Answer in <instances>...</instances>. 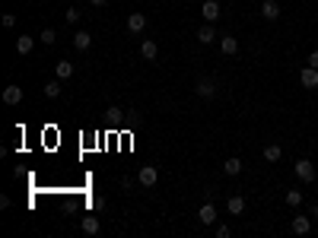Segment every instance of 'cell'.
Returning <instances> with one entry per match:
<instances>
[{"label": "cell", "instance_id": "1", "mask_svg": "<svg viewBox=\"0 0 318 238\" xmlns=\"http://www.w3.org/2000/svg\"><path fill=\"white\" fill-rule=\"evenodd\" d=\"M293 172H296V178H299L302 184H312V181H315V165H312L309 159H296Z\"/></svg>", "mask_w": 318, "mask_h": 238}, {"label": "cell", "instance_id": "2", "mask_svg": "<svg viewBox=\"0 0 318 238\" xmlns=\"http://www.w3.org/2000/svg\"><path fill=\"white\" fill-rule=\"evenodd\" d=\"M194 92L201 95V99H214V95H217V83H214V76H201V80H197V86H194Z\"/></svg>", "mask_w": 318, "mask_h": 238}, {"label": "cell", "instance_id": "3", "mask_svg": "<svg viewBox=\"0 0 318 238\" xmlns=\"http://www.w3.org/2000/svg\"><path fill=\"white\" fill-rule=\"evenodd\" d=\"M137 181H140V187H156V181H159V172L153 169V165H144V169L137 172Z\"/></svg>", "mask_w": 318, "mask_h": 238}, {"label": "cell", "instance_id": "4", "mask_svg": "<svg viewBox=\"0 0 318 238\" xmlns=\"http://www.w3.org/2000/svg\"><path fill=\"white\" fill-rule=\"evenodd\" d=\"M299 83H302L305 89H318V70L305 64V67L299 70Z\"/></svg>", "mask_w": 318, "mask_h": 238}, {"label": "cell", "instance_id": "5", "mask_svg": "<svg viewBox=\"0 0 318 238\" xmlns=\"http://www.w3.org/2000/svg\"><path fill=\"white\" fill-rule=\"evenodd\" d=\"M197 219H201L204 225H214V222H217V207H214V200L201 204V210H197Z\"/></svg>", "mask_w": 318, "mask_h": 238}, {"label": "cell", "instance_id": "6", "mask_svg": "<svg viewBox=\"0 0 318 238\" xmlns=\"http://www.w3.org/2000/svg\"><path fill=\"white\" fill-rule=\"evenodd\" d=\"M80 229H83L86 235H99L102 222H99V213H89V216H83V222H80Z\"/></svg>", "mask_w": 318, "mask_h": 238}, {"label": "cell", "instance_id": "7", "mask_svg": "<svg viewBox=\"0 0 318 238\" xmlns=\"http://www.w3.org/2000/svg\"><path fill=\"white\" fill-rule=\"evenodd\" d=\"M290 229L296 232V235H309V232H312V222H309V216H302V213H299V216H293Z\"/></svg>", "mask_w": 318, "mask_h": 238}, {"label": "cell", "instance_id": "8", "mask_svg": "<svg viewBox=\"0 0 318 238\" xmlns=\"http://www.w3.org/2000/svg\"><path fill=\"white\" fill-rule=\"evenodd\" d=\"M201 16H204L207 22L220 19V4H217V0H204V4H201Z\"/></svg>", "mask_w": 318, "mask_h": 238}, {"label": "cell", "instance_id": "9", "mask_svg": "<svg viewBox=\"0 0 318 238\" xmlns=\"http://www.w3.org/2000/svg\"><path fill=\"white\" fill-rule=\"evenodd\" d=\"M261 16H264L267 22L280 19V4H277V0H264V4H261Z\"/></svg>", "mask_w": 318, "mask_h": 238}, {"label": "cell", "instance_id": "10", "mask_svg": "<svg viewBox=\"0 0 318 238\" xmlns=\"http://www.w3.org/2000/svg\"><path fill=\"white\" fill-rule=\"evenodd\" d=\"M140 54H144V61H156L159 57V45L153 38H144V45H140Z\"/></svg>", "mask_w": 318, "mask_h": 238}, {"label": "cell", "instance_id": "11", "mask_svg": "<svg viewBox=\"0 0 318 238\" xmlns=\"http://www.w3.org/2000/svg\"><path fill=\"white\" fill-rule=\"evenodd\" d=\"M127 29H131L134 35H140L147 29V16L144 13H131V16H127Z\"/></svg>", "mask_w": 318, "mask_h": 238}, {"label": "cell", "instance_id": "12", "mask_svg": "<svg viewBox=\"0 0 318 238\" xmlns=\"http://www.w3.org/2000/svg\"><path fill=\"white\" fill-rule=\"evenodd\" d=\"M220 48H223V54H226V57L239 54V42H235V35H223V38H220Z\"/></svg>", "mask_w": 318, "mask_h": 238}, {"label": "cell", "instance_id": "13", "mask_svg": "<svg viewBox=\"0 0 318 238\" xmlns=\"http://www.w3.org/2000/svg\"><path fill=\"white\" fill-rule=\"evenodd\" d=\"M22 95H26V92H22V86H7V89H4V102H7V105H19Z\"/></svg>", "mask_w": 318, "mask_h": 238}, {"label": "cell", "instance_id": "14", "mask_svg": "<svg viewBox=\"0 0 318 238\" xmlns=\"http://www.w3.org/2000/svg\"><path fill=\"white\" fill-rule=\"evenodd\" d=\"M74 61H57L54 64V73H57V80H70V76H74Z\"/></svg>", "mask_w": 318, "mask_h": 238}, {"label": "cell", "instance_id": "15", "mask_svg": "<svg viewBox=\"0 0 318 238\" xmlns=\"http://www.w3.org/2000/svg\"><path fill=\"white\" fill-rule=\"evenodd\" d=\"M92 45V32H86V29H80L77 35H74V48L77 51H86V48Z\"/></svg>", "mask_w": 318, "mask_h": 238}, {"label": "cell", "instance_id": "16", "mask_svg": "<svg viewBox=\"0 0 318 238\" xmlns=\"http://www.w3.org/2000/svg\"><path fill=\"white\" fill-rule=\"evenodd\" d=\"M32 48H35V38H32V35H19V38H16V54L26 57V54H32Z\"/></svg>", "mask_w": 318, "mask_h": 238}, {"label": "cell", "instance_id": "17", "mask_svg": "<svg viewBox=\"0 0 318 238\" xmlns=\"http://www.w3.org/2000/svg\"><path fill=\"white\" fill-rule=\"evenodd\" d=\"M197 42H201V45H210V42H217V29L210 26V22H207V26H201V29H197Z\"/></svg>", "mask_w": 318, "mask_h": 238}, {"label": "cell", "instance_id": "18", "mask_svg": "<svg viewBox=\"0 0 318 238\" xmlns=\"http://www.w3.org/2000/svg\"><path fill=\"white\" fill-rule=\"evenodd\" d=\"M242 172V159H226V162H223V175H229V178H235V175H239Z\"/></svg>", "mask_w": 318, "mask_h": 238}, {"label": "cell", "instance_id": "19", "mask_svg": "<svg viewBox=\"0 0 318 238\" xmlns=\"http://www.w3.org/2000/svg\"><path fill=\"white\" fill-rule=\"evenodd\" d=\"M226 210L232 213V216H242V213H245V197H239V194H235V197H229Z\"/></svg>", "mask_w": 318, "mask_h": 238}, {"label": "cell", "instance_id": "20", "mask_svg": "<svg viewBox=\"0 0 318 238\" xmlns=\"http://www.w3.org/2000/svg\"><path fill=\"white\" fill-rule=\"evenodd\" d=\"M280 156H284V149H280L277 143H270V146H264V159H267V162H280Z\"/></svg>", "mask_w": 318, "mask_h": 238}, {"label": "cell", "instance_id": "21", "mask_svg": "<svg viewBox=\"0 0 318 238\" xmlns=\"http://www.w3.org/2000/svg\"><path fill=\"white\" fill-rule=\"evenodd\" d=\"M45 95H48V99H57V95H61V80L45 83Z\"/></svg>", "mask_w": 318, "mask_h": 238}, {"label": "cell", "instance_id": "22", "mask_svg": "<svg viewBox=\"0 0 318 238\" xmlns=\"http://www.w3.org/2000/svg\"><path fill=\"white\" fill-rule=\"evenodd\" d=\"M287 204L290 207H302V190H296V187L287 190Z\"/></svg>", "mask_w": 318, "mask_h": 238}, {"label": "cell", "instance_id": "23", "mask_svg": "<svg viewBox=\"0 0 318 238\" xmlns=\"http://www.w3.org/2000/svg\"><path fill=\"white\" fill-rule=\"evenodd\" d=\"M89 213H102L105 210V197H89V207H86Z\"/></svg>", "mask_w": 318, "mask_h": 238}, {"label": "cell", "instance_id": "24", "mask_svg": "<svg viewBox=\"0 0 318 238\" xmlns=\"http://www.w3.org/2000/svg\"><path fill=\"white\" fill-rule=\"evenodd\" d=\"M64 19H67V26H74V22H80V10H77V7H70L67 13H64Z\"/></svg>", "mask_w": 318, "mask_h": 238}, {"label": "cell", "instance_id": "25", "mask_svg": "<svg viewBox=\"0 0 318 238\" xmlns=\"http://www.w3.org/2000/svg\"><path fill=\"white\" fill-rule=\"evenodd\" d=\"M39 38H42L45 45H54V42H57V32H54V29H45V32L39 35Z\"/></svg>", "mask_w": 318, "mask_h": 238}, {"label": "cell", "instance_id": "26", "mask_svg": "<svg viewBox=\"0 0 318 238\" xmlns=\"http://www.w3.org/2000/svg\"><path fill=\"white\" fill-rule=\"evenodd\" d=\"M232 232H229V225H217V238H229Z\"/></svg>", "mask_w": 318, "mask_h": 238}, {"label": "cell", "instance_id": "27", "mask_svg": "<svg viewBox=\"0 0 318 238\" xmlns=\"http://www.w3.org/2000/svg\"><path fill=\"white\" fill-rule=\"evenodd\" d=\"M4 26H7V29H13V26H16V16H13V13H7V16H4Z\"/></svg>", "mask_w": 318, "mask_h": 238}, {"label": "cell", "instance_id": "28", "mask_svg": "<svg viewBox=\"0 0 318 238\" xmlns=\"http://www.w3.org/2000/svg\"><path fill=\"white\" fill-rule=\"evenodd\" d=\"M305 61H309V67H315V70H318V51H312L309 57H305Z\"/></svg>", "mask_w": 318, "mask_h": 238}, {"label": "cell", "instance_id": "29", "mask_svg": "<svg viewBox=\"0 0 318 238\" xmlns=\"http://www.w3.org/2000/svg\"><path fill=\"white\" fill-rule=\"evenodd\" d=\"M89 4L96 7V10H102V7H109V0H89Z\"/></svg>", "mask_w": 318, "mask_h": 238}, {"label": "cell", "instance_id": "30", "mask_svg": "<svg viewBox=\"0 0 318 238\" xmlns=\"http://www.w3.org/2000/svg\"><path fill=\"white\" fill-rule=\"evenodd\" d=\"M312 213H315V219H318V204H315V210H312Z\"/></svg>", "mask_w": 318, "mask_h": 238}]
</instances>
